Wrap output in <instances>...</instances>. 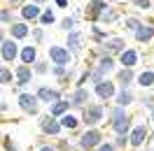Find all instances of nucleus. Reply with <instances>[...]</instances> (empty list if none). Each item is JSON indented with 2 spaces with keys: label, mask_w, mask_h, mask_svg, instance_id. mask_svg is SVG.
Here are the masks:
<instances>
[{
  "label": "nucleus",
  "mask_w": 154,
  "mask_h": 151,
  "mask_svg": "<svg viewBox=\"0 0 154 151\" xmlns=\"http://www.w3.org/2000/svg\"><path fill=\"white\" fill-rule=\"evenodd\" d=\"M131 5H133L135 12H149V10H154V0H131Z\"/></svg>",
  "instance_id": "obj_37"
},
{
  "label": "nucleus",
  "mask_w": 154,
  "mask_h": 151,
  "mask_svg": "<svg viewBox=\"0 0 154 151\" xmlns=\"http://www.w3.org/2000/svg\"><path fill=\"white\" fill-rule=\"evenodd\" d=\"M0 84L2 86H14L17 84V75L12 65H0Z\"/></svg>",
  "instance_id": "obj_28"
},
{
  "label": "nucleus",
  "mask_w": 154,
  "mask_h": 151,
  "mask_svg": "<svg viewBox=\"0 0 154 151\" xmlns=\"http://www.w3.org/2000/svg\"><path fill=\"white\" fill-rule=\"evenodd\" d=\"M117 61H119V67H126V70H138V67L143 65V51H140V47H128L122 56L117 58Z\"/></svg>",
  "instance_id": "obj_15"
},
{
  "label": "nucleus",
  "mask_w": 154,
  "mask_h": 151,
  "mask_svg": "<svg viewBox=\"0 0 154 151\" xmlns=\"http://www.w3.org/2000/svg\"><path fill=\"white\" fill-rule=\"evenodd\" d=\"M107 2H124V0H107Z\"/></svg>",
  "instance_id": "obj_51"
},
{
  "label": "nucleus",
  "mask_w": 154,
  "mask_h": 151,
  "mask_svg": "<svg viewBox=\"0 0 154 151\" xmlns=\"http://www.w3.org/2000/svg\"><path fill=\"white\" fill-rule=\"evenodd\" d=\"M33 72H35V77H45V75H51V63H49L47 58H40L38 63L33 65Z\"/></svg>",
  "instance_id": "obj_33"
},
{
  "label": "nucleus",
  "mask_w": 154,
  "mask_h": 151,
  "mask_svg": "<svg viewBox=\"0 0 154 151\" xmlns=\"http://www.w3.org/2000/svg\"><path fill=\"white\" fill-rule=\"evenodd\" d=\"M133 102H138V98H135L133 88H119V93H117V98H115V102H112V105L128 109V107H131Z\"/></svg>",
  "instance_id": "obj_25"
},
{
  "label": "nucleus",
  "mask_w": 154,
  "mask_h": 151,
  "mask_svg": "<svg viewBox=\"0 0 154 151\" xmlns=\"http://www.w3.org/2000/svg\"><path fill=\"white\" fill-rule=\"evenodd\" d=\"M0 112H2V116L10 112V102H7V98H5V95L0 98Z\"/></svg>",
  "instance_id": "obj_44"
},
{
  "label": "nucleus",
  "mask_w": 154,
  "mask_h": 151,
  "mask_svg": "<svg viewBox=\"0 0 154 151\" xmlns=\"http://www.w3.org/2000/svg\"><path fill=\"white\" fill-rule=\"evenodd\" d=\"M47 61L51 65H61V67L75 65V56L70 54V49L66 44H49L47 47Z\"/></svg>",
  "instance_id": "obj_5"
},
{
  "label": "nucleus",
  "mask_w": 154,
  "mask_h": 151,
  "mask_svg": "<svg viewBox=\"0 0 154 151\" xmlns=\"http://www.w3.org/2000/svg\"><path fill=\"white\" fill-rule=\"evenodd\" d=\"M135 86L140 91H154V67L147 65V67H140L138 70V77H135Z\"/></svg>",
  "instance_id": "obj_21"
},
{
  "label": "nucleus",
  "mask_w": 154,
  "mask_h": 151,
  "mask_svg": "<svg viewBox=\"0 0 154 151\" xmlns=\"http://www.w3.org/2000/svg\"><path fill=\"white\" fill-rule=\"evenodd\" d=\"M91 63L96 65V70H100L105 77H115L117 70H119V61L115 56H107V54H98V49L94 47L91 49Z\"/></svg>",
  "instance_id": "obj_8"
},
{
  "label": "nucleus",
  "mask_w": 154,
  "mask_h": 151,
  "mask_svg": "<svg viewBox=\"0 0 154 151\" xmlns=\"http://www.w3.org/2000/svg\"><path fill=\"white\" fill-rule=\"evenodd\" d=\"M107 7H110L107 0H89L87 7H84V19L89 23H100V19H103Z\"/></svg>",
  "instance_id": "obj_14"
},
{
  "label": "nucleus",
  "mask_w": 154,
  "mask_h": 151,
  "mask_svg": "<svg viewBox=\"0 0 154 151\" xmlns=\"http://www.w3.org/2000/svg\"><path fill=\"white\" fill-rule=\"evenodd\" d=\"M135 77H138V70H126V67H119L115 75V81L119 88H133L135 86Z\"/></svg>",
  "instance_id": "obj_23"
},
{
  "label": "nucleus",
  "mask_w": 154,
  "mask_h": 151,
  "mask_svg": "<svg viewBox=\"0 0 154 151\" xmlns=\"http://www.w3.org/2000/svg\"><path fill=\"white\" fill-rule=\"evenodd\" d=\"M58 28L63 30V33H72V30H77V19L72 16V14H68V16H63V19L58 21Z\"/></svg>",
  "instance_id": "obj_34"
},
{
  "label": "nucleus",
  "mask_w": 154,
  "mask_h": 151,
  "mask_svg": "<svg viewBox=\"0 0 154 151\" xmlns=\"http://www.w3.org/2000/svg\"><path fill=\"white\" fill-rule=\"evenodd\" d=\"M35 95L40 98V102H42V105H47V107H49V105L63 100V88H61V86H49V84H38Z\"/></svg>",
  "instance_id": "obj_12"
},
{
  "label": "nucleus",
  "mask_w": 154,
  "mask_h": 151,
  "mask_svg": "<svg viewBox=\"0 0 154 151\" xmlns=\"http://www.w3.org/2000/svg\"><path fill=\"white\" fill-rule=\"evenodd\" d=\"M17 21H21L17 10H12V7H7V5L0 10V28H10L12 23H17Z\"/></svg>",
  "instance_id": "obj_27"
},
{
  "label": "nucleus",
  "mask_w": 154,
  "mask_h": 151,
  "mask_svg": "<svg viewBox=\"0 0 154 151\" xmlns=\"http://www.w3.org/2000/svg\"><path fill=\"white\" fill-rule=\"evenodd\" d=\"M133 40H135V44H140V47L149 44L154 40V23L152 21H143V26L133 33Z\"/></svg>",
  "instance_id": "obj_22"
},
{
  "label": "nucleus",
  "mask_w": 154,
  "mask_h": 151,
  "mask_svg": "<svg viewBox=\"0 0 154 151\" xmlns=\"http://www.w3.org/2000/svg\"><path fill=\"white\" fill-rule=\"evenodd\" d=\"M79 116H82V126H84V128H100L103 123L107 126L110 105H103V102H98V100H94V102H89L87 107L79 112Z\"/></svg>",
  "instance_id": "obj_2"
},
{
  "label": "nucleus",
  "mask_w": 154,
  "mask_h": 151,
  "mask_svg": "<svg viewBox=\"0 0 154 151\" xmlns=\"http://www.w3.org/2000/svg\"><path fill=\"white\" fill-rule=\"evenodd\" d=\"M147 123H149V126H152V128H154V109H152V112H149V116H147Z\"/></svg>",
  "instance_id": "obj_47"
},
{
  "label": "nucleus",
  "mask_w": 154,
  "mask_h": 151,
  "mask_svg": "<svg viewBox=\"0 0 154 151\" xmlns=\"http://www.w3.org/2000/svg\"><path fill=\"white\" fill-rule=\"evenodd\" d=\"M149 142H154V128H152V135H149Z\"/></svg>",
  "instance_id": "obj_50"
},
{
  "label": "nucleus",
  "mask_w": 154,
  "mask_h": 151,
  "mask_svg": "<svg viewBox=\"0 0 154 151\" xmlns=\"http://www.w3.org/2000/svg\"><path fill=\"white\" fill-rule=\"evenodd\" d=\"M17 105H19V109L26 116H40V107H42V102H40V98L35 95V91L30 93V91H23V93L17 95Z\"/></svg>",
  "instance_id": "obj_10"
},
{
  "label": "nucleus",
  "mask_w": 154,
  "mask_h": 151,
  "mask_svg": "<svg viewBox=\"0 0 154 151\" xmlns=\"http://www.w3.org/2000/svg\"><path fill=\"white\" fill-rule=\"evenodd\" d=\"M68 112H72V102H70L68 98H63V100H58V102H54V105L47 107V114L56 116V119H63Z\"/></svg>",
  "instance_id": "obj_26"
},
{
  "label": "nucleus",
  "mask_w": 154,
  "mask_h": 151,
  "mask_svg": "<svg viewBox=\"0 0 154 151\" xmlns=\"http://www.w3.org/2000/svg\"><path fill=\"white\" fill-rule=\"evenodd\" d=\"M63 44H66V47L70 49V54L77 58L79 54H82V51H84V33H82L79 28L72 30V33H68V35H66V42H63Z\"/></svg>",
  "instance_id": "obj_20"
},
{
  "label": "nucleus",
  "mask_w": 154,
  "mask_h": 151,
  "mask_svg": "<svg viewBox=\"0 0 154 151\" xmlns=\"http://www.w3.org/2000/svg\"><path fill=\"white\" fill-rule=\"evenodd\" d=\"M96 49H98V54H107V56L119 58L126 49H128V42H126L124 35H112L110 40H105V42H103L100 47H96Z\"/></svg>",
  "instance_id": "obj_11"
},
{
  "label": "nucleus",
  "mask_w": 154,
  "mask_h": 151,
  "mask_svg": "<svg viewBox=\"0 0 154 151\" xmlns=\"http://www.w3.org/2000/svg\"><path fill=\"white\" fill-rule=\"evenodd\" d=\"M28 2H35V5H40V7H45V5H47V0H28Z\"/></svg>",
  "instance_id": "obj_48"
},
{
  "label": "nucleus",
  "mask_w": 154,
  "mask_h": 151,
  "mask_svg": "<svg viewBox=\"0 0 154 151\" xmlns=\"http://www.w3.org/2000/svg\"><path fill=\"white\" fill-rule=\"evenodd\" d=\"M14 75H17V88H19L21 93L23 91H28V86L33 84V79H35V72H33V67L30 65H14Z\"/></svg>",
  "instance_id": "obj_16"
},
{
  "label": "nucleus",
  "mask_w": 154,
  "mask_h": 151,
  "mask_svg": "<svg viewBox=\"0 0 154 151\" xmlns=\"http://www.w3.org/2000/svg\"><path fill=\"white\" fill-rule=\"evenodd\" d=\"M26 2H28V0H7V7H12V10H17V12H19L21 7L26 5Z\"/></svg>",
  "instance_id": "obj_43"
},
{
  "label": "nucleus",
  "mask_w": 154,
  "mask_h": 151,
  "mask_svg": "<svg viewBox=\"0 0 154 151\" xmlns=\"http://www.w3.org/2000/svg\"><path fill=\"white\" fill-rule=\"evenodd\" d=\"M138 105H140L143 109H147V112H152V109H154V91H145V93H140Z\"/></svg>",
  "instance_id": "obj_35"
},
{
  "label": "nucleus",
  "mask_w": 154,
  "mask_h": 151,
  "mask_svg": "<svg viewBox=\"0 0 154 151\" xmlns=\"http://www.w3.org/2000/svg\"><path fill=\"white\" fill-rule=\"evenodd\" d=\"M72 67V65H70ZM70 67H61V65H51V77H56L58 81H63L68 77V72H70Z\"/></svg>",
  "instance_id": "obj_39"
},
{
  "label": "nucleus",
  "mask_w": 154,
  "mask_h": 151,
  "mask_svg": "<svg viewBox=\"0 0 154 151\" xmlns=\"http://www.w3.org/2000/svg\"><path fill=\"white\" fill-rule=\"evenodd\" d=\"M38 126H40L42 137H51V140H61V135L66 132L63 126H61V119L51 116V114H42L38 119Z\"/></svg>",
  "instance_id": "obj_9"
},
{
  "label": "nucleus",
  "mask_w": 154,
  "mask_h": 151,
  "mask_svg": "<svg viewBox=\"0 0 154 151\" xmlns=\"http://www.w3.org/2000/svg\"><path fill=\"white\" fill-rule=\"evenodd\" d=\"M89 37H91V42H94L96 47H100L105 40L112 37V33H110L103 23H91V28H89Z\"/></svg>",
  "instance_id": "obj_24"
},
{
  "label": "nucleus",
  "mask_w": 154,
  "mask_h": 151,
  "mask_svg": "<svg viewBox=\"0 0 154 151\" xmlns=\"http://www.w3.org/2000/svg\"><path fill=\"white\" fill-rule=\"evenodd\" d=\"M91 91H94V98H96L98 102H103V105H110V102H115L117 93H119V86H117L115 77H112V79L107 77V79H103L100 84L91 86Z\"/></svg>",
  "instance_id": "obj_4"
},
{
  "label": "nucleus",
  "mask_w": 154,
  "mask_h": 151,
  "mask_svg": "<svg viewBox=\"0 0 154 151\" xmlns=\"http://www.w3.org/2000/svg\"><path fill=\"white\" fill-rule=\"evenodd\" d=\"M40 61V47L33 44V42H23L21 44V56H19V63L21 65H35Z\"/></svg>",
  "instance_id": "obj_18"
},
{
  "label": "nucleus",
  "mask_w": 154,
  "mask_h": 151,
  "mask_svg": "<svg viewBox=\"0 0 154 151\" xmlns=\"http://www.w3.org/2000/svg\"><path fill=\"white\" fill-rule=\"evenodd\" d=\"M96 151H119V149L115 147V142H112V140H105V142H103V144H100Z\"/></svg>",
  "instance_id": "obj_42"
},
{
  "label": "nucleus",
  "mask_w": 154,
  "mask_h": 151,
  "mask_svg": "<svg viewBox=\"0 0 154 151\" xmlns=\"http://www.w3.org/2000/svg\"><path fill=\"white\" fill-rule=\"evenodd\" d=\"M112 142L119 151H128L131 149V142H128V135H112Z\"/></svg>",
  "instance_id": "obj_36"
},
{
  "label": "nucleus",
  "mask_w": 154,
  "mask_h": 151,
  "mask_svg": "<svg viewBox=\"0 0 154 151\" xmlns=\"http://www.w3.org/2000/svg\"><path fill=\"white\" fill-rule=\"evenodd\" d=\"M72 16H75V19L79 21V19H82V16H84V12H82V10H75V12H72Z\"/></svg>",
  "instance_id": "obj_46"
},
{
  "label": "nucleus",
  "mask_w": 154,
  "mask_h": 151,
  "mask_svg": "<svg viewBox=\"0 0 154 151\" xmlns=\"http://www.w3.org/2000/svg\"><path fill=\"white\" fill-rule=\"evenodd\" d=\"M149 135H152V128H149V123L143 121V123H135L131 132H128V142H131V151H140L147 147V142H149Z\"/></svg>",
  "instance_id": "obj_6"
},
{
  "label": "nucleus",
  "mask_w": 154,
  "mask_h": 151,
  "mask_svg": "<svg viewBox=\"0 0 154 151\" xmlns=\"http://www.w3.org/2000/svg\"><path fill=\"white\" fill-rule=\"evenodd\" d=\"M35 151H58V147H56V142H47V140L40 137L38 140V149Z\"/></svg>",
  "instance_id": "obj_40"
},
{
  "label": "nucleus",
  "mask_w": 154,
  "mask_h": 151,
  "mask_svg": "<svg viewBox=\"0 0 154 151\" xmlns=\"http://www.w3.org/2000/svg\"><path fill=\"white\" fill-rule=\"evenodd\" d=\"M30 42L33 44H45L47 42V28H42V26H33V33H30Z\"/></svg>",
  "instance_id": "obj_32"
},
{
  "label": "nucleus",
  "mask_w": 154,
  "mask_h": 151,
  "mask_svg": "<svg viewBox=\"0 0 154 151\" xmlns=\"http://www.w3.org/2000/svg\"><path fill=\"white\" fill-rule=\"evenodd\" d=\"M135 126L133 114L124 109V107H117L110 105V116H107V128L112 130V135H128L131 128Z\"/></svg>",
  "instance_id": "obj_1"
},
{
  "label": "nucleus",
  "mask_w": 154,
  "mask_h": 151,
  "mask_svg": "<svg viewBox=\"0 0 154 151\" xmlns=\"http://www.w3.org/2000/svg\"><path fill=\"white\" fill-rule=\"evenodd\" d=\"M122 19H124V14L117 10V7H112V5H110V7L105 10V14H103L100 23H103V26H112V23H117V21H122Z\"/></svg>",
  "instance_id": "obj_29"
},
{
  "label": "nucleus",
  "mask_w": 154,
  "mask_h": 151,
  "mask_svg": "<svg viewBox=\"0 0 154 151\" xmlns=\"http://www.w3.org/2000/svg\"><path fill=\"white\" fill-rule=\"evenodd\" d=\"M68 5H70V0H54V7L58 10H68Z\"/></svg>",
  "instance_id": "obj_45"
},
{
  "label": "nucleus",
  "mask_w": 154,
  "mask_h": 151,
  "mask_svg": "<svg viewBox=\"0 0 154 151\" xmlns=\"http://www.w3.org/2000/svg\"><path fill=\"white\" fill-rule=\"evenodd\" d=\"M140 151H154V149H152V147H145V149H140Z\"/></svg>",
  "instance_id": "obj_49"
},
{
  "label": "nucleus",
  "mask_w": 154,
  "mask_h": 151,
  "mask_svg": "<svg viewBox=\"0 0 154 151\" xmlns=\"http://www.w3.org/2000/svg\"><path fill=\"white\" fill-rule=\"evenodd\" d=\"M30 33H33V26L26 23V21H17V23H12L10 28H7V35L12 40H17V42H28Z\"/></svg>",
  "instance_id": "obj_19"
},
{
  "label": "nucleus",
  "mask_w": 154,
  "mask_h": 151,
  "mask_svg": "<svg viewBox=\"0 0 154 151\" xmlns=\"http://www.w3.org/2000/svg\"><path fill=\"white\" fill-rule=\"evenodd\" d=\"M2 151H19L17 142L12 140V135H7V132H2Z\"/></svg>",
  "instance_id": "obj_38"
},
{
  "label": "nucleus",
  "mask_w": 154,
  "mask_h": 151,
  "mask_svg": "<svg viewBox=\"0 0 154 151\" xmlns=\"http://www.w3.org/2000/svg\"><path fill=\"white\" fill-rule=\"evenodd\" d=\"M91 98H94V91H91L89 86H84V88H72V91L68 93V100L72 102V109H75V112H82L89 102H94Z\"/></svg>",
  "instance_id": "obj_13"
},
{
  "label": "nucleus",
  "mask_w": 154,
  "mask_h": 151,
  "mask_svg": "<svg viewBox=\"0 0 154 151\" xmlns=\"http://www.w3.org/2000/svg\"><path fill=\"white\" fill-rule=\"evenodd\" d=\"M105 142V132L100 130V128H84V130L77 135V149L79 151H96L100 144Z\"/></svg>",
  "instance_id": "obj_3"
},
{
  "label": "nucleus",
  "mask_w": 154,
  "mask_h": 151,
  "mask_svg": "<svg viewBox=\"0 0 154 151\" xmlns=\"http://www.w3.org/2000/svg\"><path fill=\"white\" fill-rule=\"evenodd\" d=\"M42 12H45V7H40V5H35V2H26V5L19 10V19L26 21V23H30V26H38Z\"/></svg>",
  "instance_id": "obj_17"
},
{
  "label": "nucleus",
  "mask_w": 154,
  "mask_h": 151,
  "mask_svg": "<svg viewBox=\"0 0 154 151\" xmlns=\"http://www.w3.org/2000/svg\"><path fill=\"white\" fill-rule=\"evenodd\" d=\"M56 147H58V151H79V149H77V144H70V142L63 140V137L56 140Z\"/></svg>",
  "instance_id": "obj_41"
},
{
  "label": "nucleus",
  "mask_w": 154,
  "mask_h": 151,
  "mask_svg": "<svg viewBox=\"0 0 154 151\" xmlns=\"http://www.w3.org/2000/svg\"><path fill=\"white\" fill-rule=\"evenodd\" d=\"M56 7H45V12H42V16H40V23L38 26H42V28H47V26H54L56 23Z\"/></svg>",
  "instance_id": "obj_31"
},
{
  "label": "nucleus",
  "mask_w": 154,
  "mask_h": 151,
  "mask_svg": "<svg viewBox=\"0 0 154 151\" xmlns=\"http://www.w3.org/2000/svg\"><path fill=\"white\" fill-rule=\"evenodd\" d=\"M19 56H21V42H17L12 37L0 40V61H2V65H12V63L19 65Z\"/></svg>",
  "instance_id": "obj_7"
},
{
  "label": "nucleus",
  "mask_w": 154,
  "mask_h": 151,
  "mask_svg": "<svg viewBox=\"0 0 154 151\" xmlns=\"http://www.w3.org/2000/svg\"><path fill=\"white\" fill-rule=\"evenodd\" d=\"M122 23H124V30H126V33H131V35H133L135 30L143 26V19H140L138 14H126L124 19H122Z\"/></svg>",
  "instance_id": "obj_30"
}]
</instances>
